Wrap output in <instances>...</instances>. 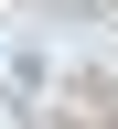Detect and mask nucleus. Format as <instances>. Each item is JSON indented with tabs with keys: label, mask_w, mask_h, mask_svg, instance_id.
Wrapping results in <instances>:
<instances>
[]
</instances>
